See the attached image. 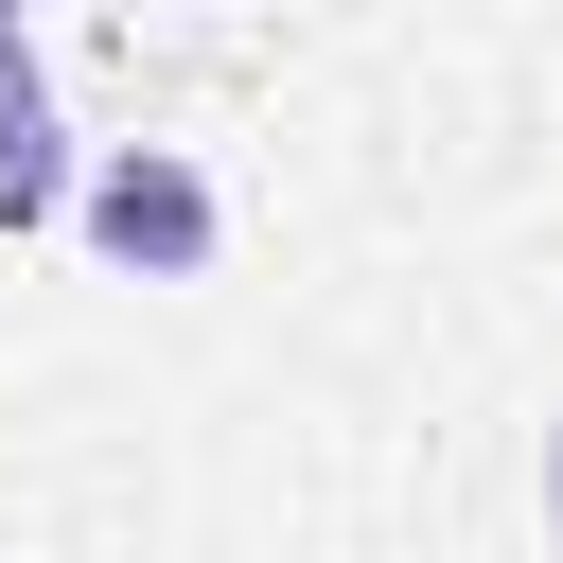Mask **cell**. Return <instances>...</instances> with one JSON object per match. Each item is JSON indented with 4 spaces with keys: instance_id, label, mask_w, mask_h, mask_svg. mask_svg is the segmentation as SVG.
Segmentation results:
<instances>
[{
    "instance_id": "1",
    "label": "cell",
    "mask_w": 563,
    "mask_h": 563,
    "mask_svg": "<svg viewBox=\"0 0 563 563\" xmlns=\"http://www.w3.org/2000/svg\"><path fill=\"white\" fill-rule=\"evenodd\" d=\"M70 229H88L123 282H211V246H229V194H211L176 141H106V158L70 176Z\"/></svg>"
},
{
    "instance_id": "2",
    "label": "cell",
    "mask_w": 563,
    "mask_h": 563,
    "mask_svg": "<svg viewBox=\"0 0 563 563\" xmlns=\"http://www.w3.org/2000/svg\"><path fill=\"white\" fill-rule=\"evenodd\" d=\"M70 211V141H53V70H35V18H0V229H53Z\"/></svg>"
},
{
    "instance_id": "3",
    "label": "cell",
    "mask_w": 563,
    "mask_h": 563,
    "mask_svg": "<svg viewBox=\"0 0 563 563\" xmlns=\"http://www.w3.org/2000/svg\"><path fill=\"white\" fill-rule=\"evenodd\" d=\"M545 510H563V457H545Z\"/></svg>"
},
{
    "instance_id": "4",
    "label": "cell",
    "mask_w": 563,
    "mask_h": 563,
    "mask_svg": "<svg viewBox=\"0 0 563 563\" xmlns=\"http://www.w3.org/2000/svg\"><path fill=\"white\" fill-rule=\"evenodd\" d=\"M0 18H18V0H0Z\"/></svg>"
}]
</instances>
